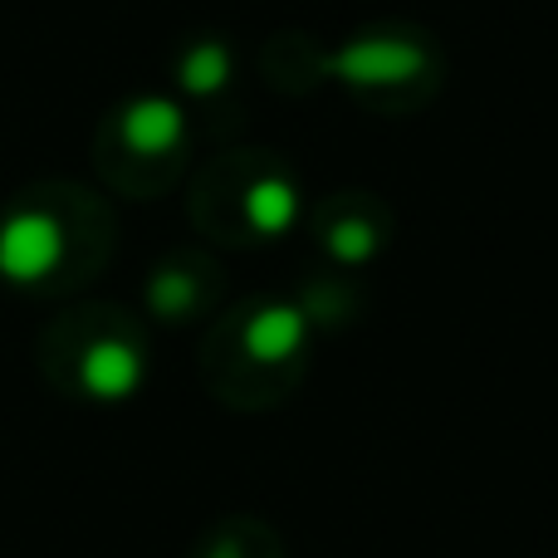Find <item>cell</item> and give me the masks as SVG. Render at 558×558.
Here are the masks:
<instances>
[{
    "instance_id": "6da1fadb",
    "label": "cell",
    "mask_w": 558,
    "mask_h": 558,
    "mask_svg": "<svg viewBox=\"0 0 558 558\" xmlns=\"http://www.w3.org/2000/svg\"><path fill=\"white\" fill-rule=\"evenodd\" d=\"M104 211L78 186H35L0 216V279L35 294H59L104 260Z\"/></svg>"
},
{
    "instance_id": "7a4b0ae2",
    "label": "cell",
    "mask_w": 558,
    "mask_h": 558,
    "mask_svg": "<svg viewBox=\"0 0 558 558\" xmlns=\"http://www.w3.org/2000/svg\"><path fill=\"white\" fill-rule=\"evenodd\" d=\"M39 373L59 392L88 397V402H123L143 387L147 357L143 343L118 324V314L78 308L39 333Z\"/></svg>"
},
{
    "instance_id": "3957f363",
    "label": "cell",
    "mask_w": 558,
    "mask_h": 558,
    "mask_svg": "<svg viewBox=\"0 0 558 558\" xmlns=\"http://www.w3.org/2000/svg\"><path fill=\"white\" fill-rule=\"evenodd\" d=\"M108 137L118 143L123 157H143V162H162L186 143V113L172 98H133L108 118Z\"/></svg>"
},
{
    "instance_id": "277c9868",
    "label": "cell",
    "mask_w": 558,
    "mask_h": 558,
    "mask_svg": "<svg viewBox=\"0 0 558 558\" xmlns=\"http://www.w3.org/2000/svg\"><path fill=\"white\" fill-rule=\"evenodd\" d=\"M426 49L412 45V39H387V35H373V39H353V45H343L333 59H328V69H333L338 78H348V84H407V78L426 74Z\"/></svg>"
},
{
    "instance_id": "5b68a950",
    "label": "cell",
    "mask_w": 558,
    "mask_h": 558,
    "mask_svg": "<svg viewBox=\"0 0 558 558\" xmlns=\"http://www.w3.org/2000/svg\"><path fill=\"white\" fill-rule=\"evenodd\" d=\"M304 333H308V318L304 308L294 304H265L260 314H251L245 324V353L255 363H284L304 348Z\"/></svg>"
},
{
    "instance_id": "8992f818",
    "label": "cell",
    "mask_w": 558,
    "mask_h": 558,
    "mask_svg": "<svg viewBox=\"0 0 558 558\" xmlns=\"http://www.w3.org/2000/svg\"><path fill=\"white\" fill-rule=\"evenodd\" d=\"M245 221L255 226L260 235H279L294 226L299 216V192L284 182V177H260V182L245 192Z\"/></svg>"
},
{
    "instance_id": "52a82bcc",
    "label": "cell",
    "mask_w": 558,
    "mask_h": 558,
    "mask_svg": "<svg viewBox=\"0 0 558 558\" xmlns=\"http://www.w3.org/2000/svg\"><path fill=\"white\" fill-rule=\"evenodd\" d=\"M226 84H231V49L216 45V39L186 49V59H182V88L186 94L206 98V94H221Z\"/></svg>"
},
{
    "instance_id": "ba28073f",
    "label": "cell",
    "mask_w": 558,
    "mask_h": 558,
    "mask_svg": "<svg viewBox=\"0 0 558 558\" xmlns=\"http://www.w3.org/2000/svg\"><path fill=\"white\" fill-rule=\"evenodd\" d=\"M147 304L157 308L162 318H186L196 308V279L192 270H182V265H162L153 279H147Z\"/></svg>"
},
{
    "instance_id": "9c48e42d",
    "label": "cell",
    "mask_w": 558,
    "mask_h": 558,
    "mask_svg": "<svg viewBox=\"0 0 558 558\" xmlns=\"http://www.w3.org/2000/svg\"><path fill=\"white\" fill-rule=\"evenodd\" d=\"M373 251H377V235L367 221H343L328 231V255H338V260H348V265L367 260Z\"/></svg>"
},
{
    "instance_id": "30bf717a",
    "label": "cell",
    "mask_w": 558,
    "mask_h": 558,
    "mask_svg": "<svg viewBox=\"0 0 558 558\" xmlns=\"http://www.w3.org/2000/svg\"><path fill=\"white\" fill-rule=\"evenodd\" d=\"M206 558H241L235 549H216V554H206Z\"/></svg>"
}]
</instances>
